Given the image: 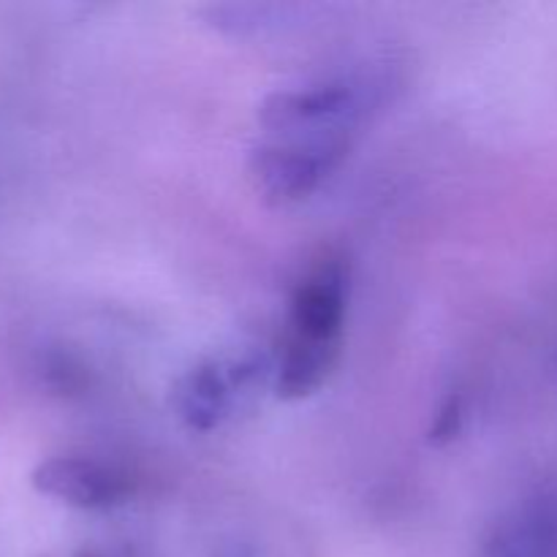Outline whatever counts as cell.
I'll return each mask as SVG.
<instances>
[{"instance_id": "8992f818", "label": "cell", "mask_w": 557, "mask_h": 557, "mask_svg": "<svg viewBox=\"0 0 557 557\" xmlns=\"http://www.w3.org/2000/svg\"><path fill=\"white\" fill-rule=\"evenodd\" d=\"M482 557H557V517L547 506H525L490 531Z\"/></svg>"}, {"instance_id": "9c48e42d", "label": "cell", "mask_w": 557, "mask_h": 557, "mask_svg": "<svg viewBox=\"0 0 557 557\" xmlns=\"http://www.w3.org/2000/svg\"><path fill=\"white\" fill-rule=\"evenodd\" d=\"M79 557H98V555H92V553H82Z\"/></svg>"}, {"instance_id": "5b68a950", "label": "cell", "mask_w": 557, "mask_h": 557, "mask_svg": "<svg viewBox=\"0 0 557 557\" xmlns=\"http://www.w3.org/2000/svg\"><path fill=\"white\" fill-rule=\"evenodd\" d=\"M346 319V275L341 264H326L302 281L292 299L294 337L337 346Z\"/></svg>"}, {"instance_id": "277c9868", "label": "cell", "mask_w": 557, "mask_h": 557, "mask_svg": "<svg viewBox=\"0 0 557 557\" xmlns=\"http://www.w3.org/2000/svg\"><path fill=\"white\" fill-rule=\"evenodd\" d=\"M253 373L250 364H226L201 362L190 368L172 389V406L177 417L190 430H215L232 411V395L248 375Z\"/></svg>"}, {"instance_id": "3957f363", "label": "cell", "mask_w": 557, "mask_h": 557, "mask_svg": "<svg viewBox=\"0 0 557 557\" xmlns=\"http://www.w3.org/2000/svg\"><path fill=\"white\" fill-rule=\"evenodd\" d=\"M33 487L76 509H109L128 498V479L87 457H52L33 471Z\"/></svg>"}, {"instance_id": "6da1fadb", "label": "cell", "mask_w": 557, "mask_h": 557, "mask_svg": "<svg viewBox=\"0 0 557 557\" xmlns=\"http://www.w3.org/2000/svg\"><path fill=\"white\" fill-rule=\"evenodd\" d=\"M362 112V87L348 79H326L299 90L272 92L261 103L259 120L283 136H346Z\"/></svg>"}, {"instance_id": "ba28073f", "label": "cell", "mask_w": 557, "mask_h": 557, "mask_svg": "<svg viewBox=\"0 0 557 557\" xmlns=\"http://www.w3.org/2000/svg\"><path fill=\"white\" fill-rule=\"evenodd\" d=\"M462 419H466V400H462V395H449L435 413V422L428 435L430 444L444 446L455 441L462 430Z\"/></svg>"}, {"instance_id": "7a4b0ae2", "label": "cell", "mask_w": 557, "mask_h": 557, "mask_svg": "<svg viewBox=\"0 0 557 557\" xmlns=\"http://www.w3.org/2000/svg\"><path fill=\"white\" fill-rule=\"evenodd\" d=\"M343 152L346 136H288L256 147L250 172L267 199L286 205L315 190Z\"/></svg>"}, {"instance_id": "52a82bcc", "label": "cell", "mask_w": 557, "mask_h": 557, "mask_svg": "<svg viewBox=\"0 0 557 557\" xmlns=\"http://www.w3.org/2000/svg\"><path fill=\"white\" fill-rule=\"evenodd\" d=\"M337 357V346L324 343H308L299 337H288L283 348L281 364L275 370V389L283 400H299L308 397L324 384L326 373L332 370Z\"/></svg>"}]
</instances>
